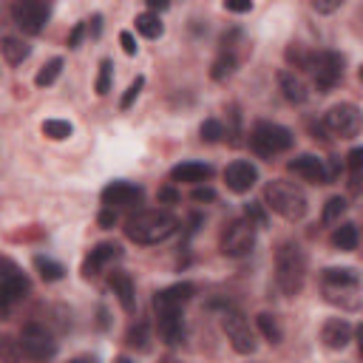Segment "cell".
Listing matches in <instances>:
<instances>
[{"instance_id":"cell-1","label":"cell","mask_w":363,"mask_h":363,"mask_svg":"<svg viewBox=\"0 0 363 363\" xmlns=\"http://www.w3.org/2000/svg\"><path fill=\"white\" fill-rule=\"evenodd\" d=\"M179 227V218L167 210H139L133 213L128 221H125V235L133 241V244H159L164 238H170Z\"/></svg>"},{"instance_id":"cell-2","label":"cell","mask_w":363,"mask_h":363,"mask_svg":"<svg viewBox=\"0 0 363 363\" xmlns=\"http://www.w3.org/2000/svg\"><path fill=\"white\" fill-rule=\"evenodd\" d=\"M275 281L284 295L295 298L306 281V255L295 241H284L275 250Z\"/></svg>"},{"instance_id":"cell-3","label":"cell","mask_w":363,"mask_h":363,"mask_svg":"<svg viewBox=\"0 0 363 363\" xmlns=\"http://www.w3.org/2000/svg\"><path fill=\"white\" fill-rule=\"evenodd\" d=\"M264 201H267V207L272 213H278L286 221H301L306 216V210H309L303 190L298 184L286 182V179H272L264 187Z\"/></svg>"},{"instance_id":"cell-4","label":"cell","mask_w":363,"mask_h":363,"mask_svg":"<svg viewBox=\"0 0 363 363\" xmlns=\"http://www.w3.org/2000/svg\"><path fill=\"white\" fill-rule=\"evenodd\" d=\"M292 142H295L292 130L284 128V125H278V122L261 119V122H255L252 130H250V147H252L258 156H264V159H272L275 153L289 150Z\"/></svg>"},{"instance_id":"cell-5","label":"cell","mask_w":363,"mask_h":363,"mask_svg":"<svg viewBox=\"0 0 363 363\" xmlns=\"http://www.w3.org/2000/svg\"><path fill=\"white\" fill-rule=\"evenodd\" d=\"M28 292H31L28 275L11 258L0 255V318H6L11 312V306L20 303Z\"/></svg>"},{"instance_id":"cell-6","label":"cell","mask_w":363,"mask_h":363,"mask_svg":"<svg viewBox=\"0 0 363 363\" xmlns=\"http://www.w3.org/2000/svg\"><path fill=\"white\" fill-rule=\"evenodd\" d=\"M320 284H323L326 301L329 303H340L343 309H352V303L346 301V295H354L357 298V292H360V275L352 267H329V269H323Z\"/></svg>"},{"instance_id":"cell-7","label":"cell","mask_w":363,"mask_h":363,"mask_svg":"<svg viewBox=\"0 0 363 363\" xmlns=\"http://www.w3.org/2000/svg\"><path fill=\"white\" fill-rule=\"evenodd\" d=\"M309 71L315 79V88L320 94H329L340 79H343V54L337 51H318L309 57Z\"/></svg>"},{"instance_id":"cell-8","label":"cell","mask_w":363,"mask_h":363,"mask_svg":"<svg viewBox=\"0 0 363 363\" xmlns=\"http://www.w3.org/2000/svg\"><path fill=\"white\" fill-rule=\"evenodd\" d=\"M218 247H221V252L230 255V258L247 255V252L255 247V227H252L247 218H233V221H227L224 230H221Z\"/></svg>"},{"instance_id":"cell-9","label":"cell","mask_w":363,"mask_h":363,"mask_svg":"<svg viewBox=\"0 0 363 363\" xmlns=\"http://www.w3.org/2000/svg\"><path fill=\"white\" fill-rule=\"evenodd\" d=\"M221 332L227 335L230 346H233L238 354H252V352H255V335H252V329H250V320H247L238 309L227 306V309L221 312Z\"/></svg>"},{"instance_id":"cell-10","label":"cell","mask_w":363,"mask_h":363,"mask_svg":"<svg viewBox=\"0 0 363 363\" xmlns=\"http://www.w3.org/2000/svg\"><path fill=\"white\" fill-rule=\"evenodd\" d=\"M51 3L48 0H14L11 3V20L23 34H40L48 23Z\"/></svg>"},{"instance_id":"cell-11","label":"cell","mask_w":363,"mask_h":363,"mask_svg":"<svg viewBox=\"0 0 363 363\" xmlns=\"http://www.w3.org/2000/svg\"><path fill=\"white\" fill-rule=\"evenodd\" d=\"M20 349L26 357L31 360H45V357H54L57 354V340L51 337V332L43 326V323H26L23 332H20Z\"/></svg>"},{"instance_id":"cell-12","label":"cell","mask_w":363,"mask_h":363,"mask_svg":"<svg viewBox=\"0 0 363 363\" xmlns=\"http://www.w3.org/2000/svg\"><path fill=\"white\" fill-rule=\"evenodd\" d=\"M323 128L337 139H354L360 133V111H357V105L340 102V105L329 108L326 116H323Z\"/></svg>"},{"instance_id":"cell-13","label":"cell","mask_w":363,"mask_h":363,"mask_svg":"<svg viewBox=\"0 0 363 363\" xmlns=\"http://www.w3.org/2000/svg\"><path fill=\"white\" fill-rule=\"evenodd\" d=\"M145 190L139 184H130V182H111L105 190H102V204L105 207H113V210H128V207H136L142 201Z\"/></svg>"},{"instance_id":"cell-14","label":"cell","mask_w":363,"mask_h":363,"mask_svg":"<svg viewBox=\"0 0 363 363\" xmlns=\"http://www.w3.org/2000/svg\"><path fill=\"white\" fill-rule=\"evenodd\" d=\"M196 295V286L190 281H179V284H170L164 289H159L153 295V312H170V309H182L190 298Z\"/></svg>"},{"instance_id":"cell-15","label":"cell","mask_w":363,"mask_h":363,"mask_svg":"<svg viewBox=\"0 0 363 363\" xmlns=\"http://www.w3.org/2000/svg\"><path fill=\"white\" fill-rule=\"evenodd\" d=\"M122 258V247L119 244H113V241H102V244H96L91 252H88V258L82 261V275L85 278H94V275H99L102 269H108L113 261H119Z\"/></svg>"},{"instance_id":"cell-16","label":"cell","mask_w":363,"mask_h":363,"mask_svg":"<svg viewBox=\"0 0 363 363\" xmlns=\"http://www.w3.org/2000/svg\"><path fill=\"white\" fill-rule=\"evenodd\" d=\"M286 167H289L295 176H301L303 182H309V184H329V170H326L323 159H318L315 153H301V156H295Z\"/></svg>"},{"instance_id":"cell-17","label":"cell","mask_w":363,"mask_h":363,"mask_svg":"<svg viewBox=\"0 0 363 363\" xmlns=\"http://www.w3.org/2000/svg\"><path fill=\"white\" fill-rule=\"evenodd\" d=\"M224 182H227V187H230L233 193H250L252 184L258 182V170H255L252 162L235 159V162H230V164L224 167Z\"/></svg>"},{"instance_id":"cell-18","label":"cell","mask_w":363,"mask_h":363,"mask_svg":"<svg viewBox=\"0 0 363 363\" xmlns=\"http://www.w3.org/2000/svg\"><path fill=\"white\" fill-rule=\"evenodd\" d=\"M108 286H111V292L116 295L119 306H122L128 315H133V312H136V289H133V278H130L128 272H122V269H113V272L108 275Z\"/></svg>"},{"instance_id":"cell-19","label":"cell","mask_w":363,"mask_h":363,"mask_svg":"<svg viewBox=\"0 0 363 363\" xmlns=\"http://www.w3.org/2000/svg\"><path fill=\"white\" fill-rule=\"evenodd\" d=\"M156 323H159V335L167 346H176L184 340V318L182 309H170V312H156Z\"/></svg>"},{"instance_id":"cell-20","label":"cell","mask_w":363,"mask_h":363,"mask_svg":"<svg viewBox=\"0 0 363 363\" xmlns=\"http://www.w3.org/2000/svg\"><path fill=\"white\" fill-rule=\"evenodd\" d=\"M352 323L346 318H329L323 326H320V340L329 346V349H346L349 340H352Z\"/></svg>"},{"instance_id":"cell-21","label":"cell","mask_w":363,"mask_h":363,"mask_svg":"<svg viewBox=\"0 0 363 363\" xmlns=\"http://www.w3.org/2000/svg\"><path fill=\"white\" fill-rule=\"evenodd\" d=\"M213 176V167L207 162H182L170 170V179L173 182H182V184H201Z\"/></svg>"},{"instance_id":"cell-22","label":"cell","mask_w":363,"mask_h":363,"mask_svg":"<svg viewBox=\"0 0 363 363\" xmlns=\"http://www.w3.org/2000/svg\"><path fill=\"white\" fill-rule=\"evenodd\" d=\"M278 85H281V94H284V99L286 102H292V105H301V102H306V82L295 74V71H278Z\"/></svg>"},{"instance_id":"cell-23","label":"cell","mask_w":363,"mask_h":363,"mask_svg":"<svg viewBox=\"0 0 363 363\" xmlns=\"http://www.w3.org/2000/svg\"><path fill=\"white\" fill-rule=\"evenodd\" d=\"M329 241H332V247L340 250V252L357 250V224H352V221H343V224H340V221H337V227L332 230Z\"/></svg>"},{"instance_id":"cell-24","label":"cell","mask_w":363,"mask_h":363,"mask_svg":"<svg viewBox=\"0 0 363 363\" xmlns=\"http://www.w3.org/2000/svg\"><path fill=\"white\" fill-rule=\"evenodd\" d=\"M0 54L6 57L9 65H20L23 60H28L31 45H28L26 40H20V37H3V40H0Z\"/></svg>"},{"instance_id":"cell-25","label":"cell","mask_w":363,"mask_h":363,"mask_svg":"<svg viewBox=\"0 0 363 363\" xmlns=\"http://www.w3.org/2000/svg\"><path fill=\"white\" fill-rule=\"evenodd\" d=\"M136 31L142 34V37H147V40H156V37H162V31H164V26H162V20H159V14L156 11H142V14H136Z\"/></svg>"},{"instance_id":"cell-26","label":"cell","mask_w":363,"mask_h":363,"mask_svg":"<svg viewBox=\"0 0 363 363\" xmlns=\"http://www.w3.org/2000/svg\"><path fill=\"white\" fill-rule=\"evenodd\" d=\"M34 267H37V272H40L43 281H60L65 275V267L60 261L48 258V255H34Z\"/></svg>"},{"instance_id":"cell-27","label":"cell","mask_w":363,"mask_h":363,"mask_svg":"<svg viewBox=\"0 0 363 363\" xmlns=\"http://www.w3.org/2000/svg\"><path fill=\"white\" fill-rule=\"evenodd\" d=\"M255 323H258V329H261V335L267 337V343H272V346H278V343L284 340V332H281V326H278V320H275V315H269V312H261V315L255 318Z\"/></svg>"},{"instance_id":"cell-28","label":"cell","mask_w":363,"mask_h":363,"mask_svg":"<svg viewBox=\"0 0 363 363\" xmlns=\"http://www.w3.org/2000/svg\"><path fill=\"white\" fill-rule=\"evenodd\" d=\"M125 343H128L130 349H136V352H147V346H150V335H147V323H145V320H139V323H133V326L128 329V335H125Z\"/></svg>"},{"instance_id":"cell-29","label":"cell","mask_w":363,"mask_h":363,"mask_svg":"<svg viewBox=\"0 0 363 363\" xmlns=\"http://www.w3.org/2000/svg\"><path fill=\"white\" fill-rule=\"evenodd\" d=\"M60 71H62V57H54V60H48L40 71H37V77H34V85L37 88H45V85H51L57 77H60Z\"/></svg>"},{"instance_id":"cell-30","label":"cell","mask_w":363,"mask_h":363,"mask_svg":"<svg viewBox=\"0 0 363 363\" xmlns=\"http://www.w3.org/2000/svg\"><path fill=\"white\" fill-rule=\"evenodd\" d=\"M74 133V128H71V122H65V119H45L43 122V136H48V139H54V142H62V139H68Z\"/></svg>"},{"instance_id":"cell-31","label":"cell","mask_w":363,"mask_h":363,"mask_svg":"<svg viewBox=\"0 0 363 363\" xmlns=\"http://www.w3.org/2000/svg\"><path fill=\"white\" fill-rule=\"evenodd\" d=\"M346 207H349V201L343 199V196H332L326 204H323V224H337L340 218H343V213H346Z\"/></svg>"},{"instance_id":"cell-32","label":"cell","mask_w":363,"mask_h":363,"mask_svg":"<svg viewBox=\"0 0 363 363\" xmlns=\"http://www.w3.org/2000/svg\"><path fill=\"white\" fill-rule=\"evenodd\" d=\"M233 71H235V57L224 51V54H221V57L213 62V68H210V77H213L216 82H221V79H227Z\"/></svg>"},{"instance_id":"cell-33","label":"cell","mask_w":363,"mask_h":363,"mask_svg":"<svg viewBox=\"0 0 363 363\" xmlns=\"http://www.w3.org/2000/svg\"><path fill=\"white\" fill-rule=\"evenodd\" d=\"M346 164H349V184H352V190H357L360 184V164H363V147H352L349 150V156H346Z\"/></svg>"},{"instance_id":"cell-34","label":"cell","mask_w":363,"mask_h":363,"mask_svg":"<svg viewBox=\"0 0 363 363\" xmlns=\"http://www.w3.org/2000/svg\"><path fill=\"white\" fill-rule=\"evenodd\" d=\"M199 133H201V142L213 145V142H221V136H224V125H221L218 119H204L201 128H199Z\"/></svg>"},{"instance_id":"cell-35","label":"cell","mask_w":363,"mask_h":363,"mask_svg":"<svg viewBox=\"0 0 363 363\" xmlns=\"http://www.w3.org/2000/svg\"><path fill=\"white\" fill-rule=\"evenodd\" d=\"M111 79H113V62L111 60H102L99 62V74H96V94L105 96L111 91Z\"/></svg>"},{"instance_id":"cell-36","label":"cell","mask_w":363,"mask_h":363,"mask_svg":"<svg viewBox=\"0 0 363 363\" xmlns=\"http://www.w3.org/2000/svg\"><path fill=\"white\" fill-rule=\"evenodd\" d=\"M244 218L258 230V227H267V213H264V207L258 204V201H250V204H244Z\"/></svg>"},{"instance_id":"cell-37","label":"cell","mask_w":363,"mask_h":363,"mask_svg":"<svg viewBox=\"0 0 363 363\" xmlns=\"http://www.w3.org/2000/svg\"><path fill=\"white\" fill-rule=\"evenodd\" d=\"M309 57H312V54H306L301 45H295V43L286 45V62H289V65H295V68H309Z\"/></svg>"},{"instance_id":"cell-38","label":"cell","mask_w":363,"mask_h":363,"mask_svg":"<svg viewBox=\"0 0 363 363\" xmlns=\"http://www.w3.org/2000/svg\"><path fill=\"white\" fill-rule=\"evenodd\" d=\"M142 85H145V77H136V79H133V82L128 85V91H125V96H122V102H119V108H122V111H128V108L133 105V99L139 96Z\"/></svg>"},{"instance_id":"cell-39","label":"cell","mask_w":363,"mask_h":363,"mask_svg":"<svg viewBox=\"0 0 363 363\" xmlns=\"http://www.w3.org/2000/svg\"><path fill=\"white\" fill-rule=\"evenodd\" d=\"M0 357H6V360H14V357H23V349H20V343L3 335V337H0Z\"/></svg>"},{"instance_id":"cell-40","label":"cell","mask_w":363,"mask_h":363,"mask_svg":"<svg viewBox=\"0 0 363 363\" xmlns=\"http://www.w3.org/2000/svg\"><path fill=\"white\" fill-rule=\"evenodd\" d=\"M230 122H233V125L227 128V133H224V136H230L227 142H230L233 147H238V145H241V139H238V136H241V130H238V113H235V108H230Z\"/></svg>"},{"instance_id":"cell-41","label":"cell","mask_w":363,"mask_h":363,"mask_svg":"<svg viewBox=\"0 0 363 363\" xmlns=\"http://www.w3.org/2000/svg\"><path fill=\"white\" fill-rule=\"evenodd\" d=\"M343 3H346V0H312V6H315L318 14H332V11H337Z\"/></svg>"},{"instance_id":"cell-42","label":"cell","mask_w":363,"mask_h":363,"mask_svg":"<svg viewBox=\"0 0 363 363\" xmlns=\"http://www.w3.org/2000/svg\"><path fill=\"white\" fill-rule=\"evenodd\" d=\"M119 43H122V51H125L128 57H133V54H136V48H139L130 31H119Z\"/></svg>"},{"instance_id":"cell-43","label":"cell","mask_w":363,"mask_h":363,"mask_svg":"<svg viewBox=\"0 0 363 363\" xmlns=\"http://www.w3.org/2000/svg\"><path fill=\"white\" fill-rule=\"evenodd\" d=\"M224 9L233 11V14H244L252 9V0H224Z\"/></svg>"},{"instance_id":"cell-44","label":"cell","mask_w":363,"mask_h":363,"mask_svg":"<svg viewBox=\"0 0 363 363\" xmlns=\"http://www.w3.org/2000/svg\"><path fill=\"white\" fill-rule=\"evenodd\" d=\"M190 199L199 201V204H204V201H216V190H210V187H196V190L190 193Z\"/></svg>"},{"instance_id":"cell-45","label":"cell","mask_w":363,"mask_h":363,"mask_svg":"<svg viewBox=\"0 0 363 363\" xmlns=\"http://www.w3.org/2000/svg\"><path fill=\"white\" fill-rule=\"evenodd\" d=\"M96 221H99V227H105V230H111L113 224H116V210L113 207H105L99 216H96Z\"/></svg>"},{"instance_id":"cell-46","label":"cell","mask_w":363,"mask_h":363,"mask_svg":"<svg viewBox=\"0 0 363 363\" xmlns=\"http://www.w3.org/2000/svg\"><path fill=\"white\" fill-rule=\"evenodd\" d=\"M82 34H85V23H77V26L71 28V34H68V48H77L79 40H82Z\"/></svg>"},{"instance_id":"cell-47","label":"cell","mask_w":363,"mask_h":363,"mask_svg":"<svg viewBox=\"0 0 363 363\" xmlns=\"http://www.w3.org/2000/svg\"><path fill=\"white\" fill-rule=\"evenodd\" d=\"M156 199H159V201H164V204H173V201H179V193H176L173 187H162Z\"/></svg>"},{"instance_id":"cell-48","label":"cell","mask_w":363,"mask_h":363,"mask_svg":"<svg viewBox=\"0 0 363 363\" xmlns=\"http://www.w3.org/2000/svg\"><path fill=\"white\" fill-rule=\"evenodd\" d=\"M88 31H91V37H99V31H102V14H94V17H91Z\"/></svg>"},{"instance_id":"cell-49","label":"cell","mask_w":363,"mask_h":363,"mask_svg":"<svg viewBox=\"0 0 363 363\" xmlns=\"http://www.w3.org/2000/svg\"><path fill=\"white\" fill-rule=\"evenodd\" d=\"M145 3H147L150 11H164V9L170 6V0H145Z\"/></svg>"}]
</instances>
